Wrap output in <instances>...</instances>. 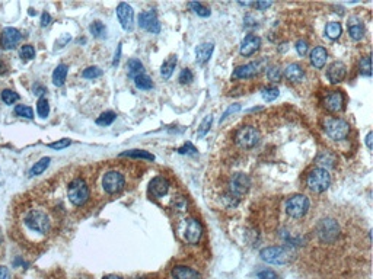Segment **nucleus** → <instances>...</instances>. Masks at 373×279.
Masks as SVG:
<instances>
[{
    "instance_id": "nucleus-22",
    "label": "nucleus",
    "mask_w": 373,
    "mask_h": 279,
    "mask_svg": "<svg viewBox=\"0 0 373 279\" xmlns=\"http://www.w3.org/2000/svg\"><path fill=\"white\" fill-rule=\"evenodd\" d=\"M173 279H201L200 273L187 266H175L172 269Z\"/></svg>"
},
{
    "instance_id": "nucleus-37",
    "label": "nucleus",
    "mask_w": 373,
    "mask_h": 279,
    "mask_svg": "<svg viewBox=\"0 0 373 279\" xmlns=\"http://www.w3.org/2000/svg\"><path fill=\"white\" fill-rule=\"evenodd\" d=\"M15 114H16V117L28 118V119H32L34 118V111L29 108V106H27V105H16Z\"/></svg>"
},
{
    "instance_id": "nucleus-40",
    "label": "nucleus",
    "mask_w": 373,
    "mask_h": 279,
    "mask_svg": "<svg viewBox=\"0 0 373 279\" xmlns=\"http://www.w3.org/2000/svg\"><path fill=\"white\" fill-rule=\"evenodd\" d=\"M360 73L363 76H370L372 74V64H370V57H363L360 60Z\"/></svg>"
},
{
    "instance_id": "nucleus-50",
    "label": "nucleus",
    "mask_w": 373,
    "mask_h": 279,
    "mask_svg": "<svg viewBox=\"0 0 373 279\" xmlns=\"http://www.w3.org/2000/svg\"><path fill=\"white\" fill-rule=\"evenodd\" d=\"M252 6H255L257 9H267V8H270L271 6V3L270 2H257V3H252Z\"/></svg>"
},
{
    "instance_id": "nucleus-39",
    "label": "nucleus",
    "mask_w": 373,
    "mask_h": 279,
    "mask_svg": "<svg viewBox=\"0 0 373 279\" xmlns=\"http://www.w3.org/2000/svg\"><path fill=\"white\" fill-rule=\"evenodd\" d=\"M2 99L5 103H8V105H12V103H15L16 100H19V95L16 92H13V90H3L2 92Z\"/></svg>"
},
{
    "instance_id": "nucleus-42",
    "label": "nucleus",
    "mask_w": 373,
    "mask_h": 279,
    "mask_svg": "<svg viewBox=\"0 0 373 279\" xmlns=\"http://www.w3.org/2000/svg\"><path fill=\"white\" fill-rule=\"evenodd\" d=\"M21 57L24 58V60H32L34 57H35V50H34V47L32 45H24L22 48H21Z\"/></svg>"
},
{
    "instance_id": "nucleus-53",
    "label": "nucleus",
    "mask_w": 373,
    "mask_h": 279,
    "mask_svg": "<svg viewBox=\"0 0 373 279\" xmlns=\"http://www.w3.org/2000/svg\"><path fill=\"white\" fill-rule=\"evenodd\" d=\"M372 137H373L372 133H369V134L366 135V145H367L369 150H372Z\"/></svg>"
},
{
    "instance_id": "nucleus-17",
    "label": "nucleus",
    "mask_w": 373,
    "mask_h": 279,
    "mask_svg": "<svg viewBox=\"0 0 373 279\" xmlns=\"http://www.w3.org/2000/svg\"><path fill=\"white\" fill-rule=\"evenodd\" d=\"M346 73H347V69H346V66H344V63H341V61H334V63L328 67L327 76H328V79H329V81H331L332 84H337V83H340V81L344 80Z\"/></svg>"
},
{
    "instance_id": "nucleus-6",
    "label": "nucleus",
    "mask_w": 373,
    "mask_h": 279,
    "mask_svg": "<svg viewBox=\"0 0 373 279\" xmlns=\"http://www.w3.org/2000/svg\"><path fill=\"white\" fill-rule=\"evenodd\" d=\"M126 186L124 175L117 170H109L102 178V188L108 195H115Z\"/></svg>"
},
{
    "instance_id": "nucleus-49",
    "label": "nucleus",
    "mask_w": 373,
    "mask_h": 279,
    "mask_svg": "<svg viewBox=\"0 0 373 279\" xmlns=\"http://www.w3.org/2000/svg\"><path fill=\"white\" fill-rule=\"evenodd\" d=\"M258 279H279V276L273 270H261L258 273Z\"/></svg>"
},
{
    "instance_id": "nucleus-26",
    "label": "nucleus",
    "mask_w": 373,
    "mask_h": 279,
    "mask_svg": "<svg viewBox=\"0 0 373 279\" xmlns=\"http://www.w3.org/2000/svg\"><path fill=\"white\" fill-rule=\"evenodd\" d=\"M67 70H69V67L66 64H60L55 67L54 73H53V83L55 86H63L66 77H67Z\"/></svg>"
},
{
    "instance_id": "nucleus-51",
    "label": "nucleus",
    "mask_w": 373,
    "mask_h": 279,
    "mask_svg": "<svg viewBox=\"0 0 373 279\" xmlns=\"http://www.w3.org/2000/svg\"><path fill=\"white\" fill-rule=\"evenodd\" d=\"M50 22H51V16H50L47 12H44V13H43V16H41V27H47V25H50Z\"/></svg>"
},
{
    "instance_id": "nucleus-9",
    "label": "nucleus",
    "mask_w": 373,
    "mask_h": 279,
    "mask_svg": "<svg viewBox=\"0 0 373 279\" xmlns=\"http://www.w3.org/2000/svg\"><path fill=\"white\" fill-rule=\"evenodd\" d=\"M251 186V180L249 178L244 175V173H237L229 183V194L230 197H235V198H241L244 197L248 189Z\"/></svg>"
},
{
    "instance_id": "nucleus-28",
    "label": "nucleus",
    "mask_w": 373,
    "mask_h": 279,
    "mask_svg": "<svg viewBox=\"0 0 373 279\" xmlns=\"http://www.w3.org/2000/svg\"><path fill=\"white\" fill-rule=\"evenodd\" d=\"M134 84H136L137 89H142V90H149L153 88V83H152V79L149 77V76H146L145 73L143 74H139L136 76L134 79Z\"/></svg>"
},
{
    "instance_id": "nucleus-20",
    "label": "nucleus",
    "mask_w": 373,
    "mask_h": 279,
    "mask_svg": "<svg viewBox=\"0 0 373 279\" xmlns=\"http://www.w3.org/2000/svg\"><path fill=\"white\" fill-rule=\"evenodd\" d=\"M327 50L324 47H315L310 51V63L315 66L317 69H322L325 63H327Z\"/></svg>"
},
{
    "instance_id": "nucleus-3",
    "label": "nucleus",
    "mask_w": 373,
    "mask_h": 279,
    "mask_svg": "<svg viewBox=\"0 0 373 279\" xmlns=\"http://www.w3.org/2000/svg\"><path fill=\"white\" fill-rule=\"evenodd\" d=\"M324 128L327 131L328 137L334 141H341L350 134V125L348 122L341 118H327L324 122Z\"/></svg>"
},
{
    "instance_id": "nucleus-32",
    "label": "nucleus",
    "mask_w": 373,
    "mask_h": 279,
    "mask_svg": "<svg viewBox=\"0 0 373 279\" xmlns=\"http://www.w3.org/2000/svg\"><path fill=\"white\" fill-rule=\"evenodd\" d=\"M89 31H91L92 35L96 36V38H102V36H105V34H107V28L100 20L92 22L91 27H89Z\"/></svg>"
},
{
    "instance_id": "nucleus-18",
    "label": "nucleus",
    "mask_w": 373,
    "mask_h": 279,
    "mask_svg": "<svg viewBox=\"0 0 373 279\" xmlns=\"http://www.w3.org/2000/svg\"><path fill=\"white\" fill-rule=\"evenodd\" d=\"M344 106V96L340 92H331L325 98V108L331 112H338Z\"/></svg>"
},
{
    "instance_id": "nucleus-43",
    "label": "nucleus",
    "mask_w": 373,
    "mask_h": 279,
    "mask_svg": "<svg viewBox=\"0 0 373 279\" xmlns=\"http://www.w3.org/2000/svg\"><path fill=\"white\" fill-rule=\"evenodd\" d=\"M267 76H268V80L271 81H279L282 79V73L277 67H270L267 69Z\"/></svg>"
},
{
    "instance_id": "nucleus-48",
    "label": "nucleus",
    "mask_w": 373,
    "mask_h": 279,
    "mask_svg": "<svg viewBox=\"0 0 373 279\" xmlns=\"http://www.w3.org/2000/svg\"><path fill=\"white\" fill-rule=\"evenodd\" d=\"M238 111H241V105H239V103L230 105V106L226 109V112H225V114L222 115V118H220V122H222V121H225V119H226L230 114H235V112H238Z\"/></svg>"
},
{
    "instance_id": "nucleus-41",
    "label": "nucleus",
    "mask_w": 373,
    "mask_h": 279,
    "mask_svg": "<svg viewBox=\"0 0 373 279\" xmlns=\"http://www.w3.org/2000/svg\"><path fill=\"white\" fill-rule=\"evenodd\" d=\"M101 76H102V70L100 67H88L82 73V77H85V79H96V77H101Z\"/></svg>"
},
{
    "instance_id": "nucleus-15",
    "label": "nucleus",
    "mask_w": 373,
    "mask_h": 279,
    "mask_svg": "<svg viewBox=\"0 0 373 279\" xmlns=\"http://www.w3.org/2000/svg\"><path fill=\"white\" fill-rule=\"evenodd\" d=\"M21 38H22V35H21V32L18 29L5 28L3 32H2V36H0V45H2L3 50H12V48H15L18 45Z\"/></svg>"
},
{
    "instance_id": "nucleus-16",
    "label": "nucleus",
    "mask_w": 373,
    "mask_h": 279,
    "mask_svg": "<svg viewBox=\"0 0 373 279\" xmlns=\"http://www.w3.org/2000/svg\"><path fill=\"white\" fill-rule=\"evenodd\" d=\"M261 47V38L257 35H246L242 42H241V47H239V53L241 55L244 57H249L252 55L254 53H257Z\"/></svg>"
},
{
    "instance_id": "nucleus-24",
    "label": "nucleus",
    "mask_w": 373,
    "mask_h": 279,
    "mask_svg": "<svg viewBox=\"0 0 373 279\" xmlns=\"http://www.w3.org/2000/svg\"><path fill=\"white\" fill-rule=\"evenodd\" d=\"M348 34H350V36H351L353 39H356V41L362 39L364 35L363 25H362L357 19H350V20H348Z\"/></svg>"
},
{
    "instance_id": "nucleus-21",
    "label": "nucleus",
    "mask_w": 373,
    "mask_h": 279,
    "mask_svg": "<svg viewBox=\"0 0 373 279\" xmlns=\"http://www.w3.org/2000/svg\"><path fill=\"white\" fill-rule=\"evenodd\" d=\"M150 190H152V194L158 197V198H161V197H164L168 194V190H169V183H168V180L164 179V178H161V176H158L155 179L150 182Z\"/></svg>"
},
{
    "instance_id": "nucleus-10",
    "label": "nucleus",
    "mask_w": 373,
    "mask_h": 279,
    "mask_svg": "<svg viewBox=\"0 0 373 279\" xmlns=\"http://www.w3.org/2000/svg\"><path fill=\"white\" fill-rule=\"evenodd\" d=\"M340 233V227H338L337 221L328 218V220H322L321 224L318 225V235L319 239L325 243H332L338 237Z\"/></svg>"
},
{
    "instance_id": "nucleus-35",
    "label": "nucleus",
    "mask_w": 373,
    "mask_h": 279,
    "mask_svg": "<svg viewBox=\"0 0 373 279\" xmlns=\"http://www.w3.org/2000/svg\"><path fill=\"white\" fill-rule=\"evenodd\" d=\"M188 6L191 8L199 16H203V18H207L210 16V9L209 8H206V6H203L201 3L199 2H191V3H188Z\"/></svg>"
},
{
    "instance_id": "nucleus-4",
    "label": "nucleus",
    "mask_w": 373,
    "mask_h": 279,
    "mask_svg": "<svg viewBox=\"0 0 373 279\" xmlns=\"http://www.w3.org/2000/svg\"><path fill=\"white\" fill-rule=\"evenodd\" d=\"M67 195H69V199H70V202H72L73 205L81 207L89 198V188H88V185H86L85 180L77 178V179L70 182Z\"/></svg>"
},
{
    "instance_id": "nucleus-30",
    "label": "nucleus",
    "mask_w": 373,
    "mask_h": 279,
    "mask_svg": "<svg viewBox=\"0 0 373 279\" xmlns=\"http://www.w3.org/2000/svg\"><path fill=\"white\" fill-rule=\"evenodd\" d=\"M120 156L123 157H136V159H146V160H155V156L147 153L145 150H130V152H124Z\"/></svg>"
},
{
    "instance_id": "nucleus-31",
    "label": "nucleus",
    "mask_w": 373,
    "mask_h": 279,
    "mask_svg": "<svg viewBox=\"0 0 373 279\" xmlns=\"http://www.w3.org/2000/svg\"><path fill=\"white\" fill-rule=\"evenodd\" d=\"M48 164H50V157H43V159H41L38 163H35L34 167L29 170V176H38V175H41V173L48 167Z\"/></svg>"
},
{
    "instance_id": "nucleus-36",
    "label": "nucleus",
    "mask_w": 373,
    "mask_h": 279,
    "mask_svg": "<svg viewBox=\"0 0 373 279\" xmlns=\"http://www.w3.org/2000/svg\"><path fill=\"white\" fill-rule=\"evenodd\" d=\"M261 95H263V98H264L267 102H273L279 98V95H280V90L277 89V88H264V89L261 90Z\"/></svg>"
},
{
    "instance_id": "nucleus-54",
    "label": "nucleus",
    "mask_w": 373,
    "mask_h": 279,
    "mask_svg": "<svg viewBox=\"0 0 373 279\" xmlns=\"http://www.w3.org/2000/svg\"><path fill=\"white\" fill-rule=\"evenodd\" d=\"M120 54H121V44L119 45V53L115 54V60H114V64H117L119 63V60H120Z\"/></svg>"
},
{
    "instance_id": "nucleus-7",
    "label": "nucleus",
    "mask_w": 373,
    "mask_h": 279,
    "mask_svg": "<svg viewBox=\"0 0 373 279\" xmlns=\"http://www.w3.org/2000/svg\"><path fill=\"white\" fill-rule=\"evenodd\" d=\"M309 209V199L305 195H293L286 202V212L291 218H302Z\"/></svg>"
},
{
    "instance_id": "nucleus-45",
    "label": "nucleus",
    "mask_w": 373,
    "mask_h": 279,
    "mask_svg": "<svg viewBox=\"0 0 373 279\" xmlns=\"http://www.w3.org/2000/svg\"><path fill=\"white\" fill-rule=\"evenodd\" d=\"M308 50H309V47H308V42L306 41H298L296 42V51H298V54L302 55V57H305V55L308 54Z\"/></svg>"
},
{
    "instance_id": "nucleus-27",
    "label": "nucleus",
    "mask_w": 373,
    "mask_h": 279,
    "mask_svg": "<svg viewBox=\"0 0 373 279\" xmlns=\"http://www.w3.org/2000/svg\"><path fill=\"white\" fill-rule=\"evenodd\" d=\"M127 70H128V76L131 77V79H134L136 76L139 74H143V70H145V67H143V64L140 60H137V58H131L130 61L127 63Z\"/></svg>"
},
{
    "instance_id": "nucleus-47",
    "label": "nucleus",
    "mask_w": 373,
    "mask_h": 279,
    "mask_svg": "<svg viewBox=\"0 0 373 279\" xmlns=\"http://www.w3.org/2000/svg\"><path fill=\"white\" fill-rule=\"evenodd\" d=\"M178 153L180 154H195L197 153V148L191 144V143H187V144L178 148Z\"/></svg>"
},
{
    "instance_id": "nucleus-13",
    "label": "nucleus",
    "mask_w": 373,
    "mask_h": 279,
    "mask_svg": "<svg viewBox=\"0 0 373 279\" xmlns=\"http://www.w3.org/2000/svg\"><path fill=\"white\" fill-rule=\"evenodd\" d=\"M139 25L140 28L146 29L147 32H152V34H159L161 32V24L158 20V16L153 10H147L139 15Z\"/></svg>"
},
{
    "instance_id": "nucleus-25",
    "label": "nucleus",
    "mask_w": 373,
    "mask_h": 279,
    "mask_svg": "<svg viewBox=\"0 0 373 279\" xmlns=\"http://www.w3.org/2000/svg\"><path fill=\"white\" fill-rule=\"evenodd\" d=\"M176 63H178L176 55H171L166 61H164L162 67H161V74H162L164 79H169V77L172 76L173 70H175V67H176Z\"/></svg>"
},
{
    "instance_id": "nucleus-44",
    "label": "nucleus",
    "mask_w": 373,
    "mask_h": 279,
    "mask_svg": "<svg viewBox=\"0 0 373 279\" xmlns=\"http://www.w3.org/2000/svg\"><path fill=\"white\" fill-rule=\"evenodd\" d=\"M192 79H194V76H192V72L190 69H184L180 74V81H181L182 84H185V83H191Z\"/></svg>"
},
{
    "instance_id": "nucleus-19",
    "label": "nucleus",
    "mask_w": 373,
    "mask_h": 279,
    "mask_svg": "<svg viewBox=\"0 0 373 279\" xmlns=\"http://www.w3.org/2000/svg\"><path fill=\"white\" fill-rule=\"evenodd\" d=\"M213 48H214V45L211 42H203V44L199 45L195 48V60H197V63H207L211 54H213Z\"/></svg>"
},
{
    "instance_id": "nucleus-14",
    "label": "nucleus",
    "mask_w": 373,
    "mask_h": 279,
    "mask_svg": "<svg viewBox=\"0 0 373 279\" xmlns=\"http://www.w3.org/2000/svg\"><path fill=\"white\" fill-rule=\"evenodd\" d=\"M117 16H119V20L123 29H126V31H131L133 29V25H134V12H133L131 6H128L127 3H120L119 8H117Z\"/></svg>"
},
{
    "instance_id": "nucleus-34",
    "label": "nucleus",
    "mask_w": 373,
    "mask_h": 279,
    "mask_svg": "<svg viewBox=\"0 0 373 279\" xmlns=\"http://www.w3.org/2000/svg\"><path fill=\"white\" fill-rule=\"evenodd\" d=\"M48 112H50V106H48V100L46 98H40L36 102V114L41 118L48 117Z\"/></svg>"
},
{
    "instance_id": "nucleus-11",
    "label": "nucleus",
    "mask_w": 373,
    "mask_h": 279,
    "mask_svg": "<svg viewBox=\"0 0 373 279\" xmlns=\"http://www.w3.org/2000/svg\"><path fill=\"white\" fill-rule=\"evenodd\" d=\"M201 234H203V228H201V224L194 220V218H188L185 220V224H184V240L187 243L190 244H195L199 243V240L201 239Z\"/></svg>"
},
{
    "instance_id": "nucleus-46",
    "label": "nucleus",
    "mask_w": 373,
    "mask_h": 279,
    "mask_svg": "<svg viewBox=\"0 0 373 279\" xmlns=\"http://www.w3.org/2000/svg\"><path fill=\"white\" fill-rule=\"evenodd\" d=\"M70 143H72L70 140L64 138V140H60V141H57V143H51V144H48V147H51V148H54V150H62V148L69 147Z\"/></svg>"
},
{
    "instance_id": "nucleus-2",
    "label": "nucleus",
    "mask_w": 373,
    "mask_h": 279,
    "mask_svg": "<svg viewBox=\"0 0 373 279\" xmlns=\"http://www.w3.org/2000/svg\"><path fill=\"white\" fill-rule=\"evenodd\" d=\"M261 259L267 263L271 265H286L293 259V253L289 249L283 247V246H271V247H265L260 252Z\"/></svg>"
},
{
    "instance_id": "nucleus-33",
    "label": "nucleus",
    "mask_w": 373,
    "mask_h": 279,
    "mask_svg": "<svg viewBox=\"0 0 373 279\" xmlns=\"http://www.w3.org/2000/svg\"><path fill=\"white\" fill-rule=\"evenodd\" d=\"M115 118H117V115H115L112 111H108V112H104V114H102V115L96 119V124H98V125H102V126L111 125V124L115 121Z\"/></svg>"
},
{
    "instance_id": "nucleus-38",
    "label": "nucleus",
    "mask_w": 373,
    "mask_h": 279,
    "mask_svg": "<svg viewBox=\"0 0 373 279\" xmlns=\"http://www.w3.org/2000/svg\"><path fill=\"white\" fill-rule=\"evenodd\" d=\"M211 122H213V117H211V115H207V117L203 119L200 128H199V133H197V137H199V138H203L204 135L209 133Z\"/></svg>"
},
{
    "instance_id": "nucleus-12",
    "label": "nucleus",
    "mask_w": 373,
    "mask_h": 279,
    "mask_svg": "<svg viewBox=\"0 0 373 279\" xmlns=\"http://www.w3.org/2000/svg\"><path fill=\"white\" fill-rule=\"evenodd\" d=\"M265 67V60H260L258 63L246 64V66H239L235 69L233 72V77L235 79H249V77H254L261 70H264Z\"/></svg>"
},
{
    "instance_id": "nucleus-23",
    "label": "nucleus",
    "mask_w": 373,
    "mask_h": 279,
    "mask_svg": "<svg viewBox=\"0 0 373 279\" xmlns=\"http://www.w3.org/2000/svg\"><path fill=\"white\" fill-rule=\"evenodd\" d=\"M284 76H286V79H287L289 81L299 83V81L303 80L305 72H303V69H302L299 64L293 63V64H290V66H287V67H286V70H284Z\"/></svg>"
},
{
    "instance_id": "nucleus-55",
    "label": "nucleus",
    "mask_w": 373,
    "mask_h": 279,
    "mask_svg": "<svg viewBox=\"0 0 373 279\" xmlns=\"http://www.w3.org/2000/svg\"><path fill=\"white\" fill-rule=\"evenodd\" d=\"M104 279H121L120 276H117V275H108V276H105Z\"/></svg>"
},
{
    "instance_id": "nucleus-52",
    "label": "nucleus",
    "mask_w": 373,
    "mask_h": 279,
    "mask_svg": "<svg viewBox=\"0 0 373 279\" xmlns=\"http://www.w3.org/2000/svg\"><path fill=\"white\" fill-rule=\"evenodd\" d=\"M0 279H9V270L5 266H0Z\"/></svg>"
},
{
    "instance_id": "nucleus-29",
    "label": "nucleus",
    "mask_w": 373,
    "mask_h": 279,
    "mask_svg": "<svg viewBox=\"0 0 373 279\" xmlns=\"http://www.w3.org/2000/svg\"><path fill=\"white\" fill-rule=\"evenodd\" d=\"M341 32H343V28H341V24H338V22H329L325 28V34L329 39L340 38Z\"/></svg>"
},
{
    "instance_id": "nucleus-1",
    "label": "nucleus",
    "mask_w": 373,
    "mask_h": 279,
    "mask_svg": "<svg viewBox=\"0 0 373 279\" xmlns=\"http://www.w3.org/2000/svg\"><path fill=\"white\" fill-rule=\"evenodd\" d=\"M24 224L34 233L47 234L50 233V228H51V220L44 209H31L24 217Z\"/></svg>"
},
{
    "instance_id": "nucleus-8",
    "label": "nucleus",
    "mask_w": 373,
    "mask_h": 279,
    "mask_svg": "<svg viewBox=\"0 0 373 279\" xmlns=\"http://www.w3.org/2000/svg\"><path fill=\"white\" fill-rule=\"evenodd\" d=\"M261 135L254 126H242L237 133V143L242 148H254L260 143Z\"/></svg>"
},
{
    "instance_id": "nucleus-5",
    "label": "nucleus",
    "mask_w": 373,
    "mask_h": 279,
    "mask_svg": "<svg viewBox=\"0 0 373 279\" xmlns=\"http://www.w3.org/2000/svg\"><path fill=\"white\" fill-rule=\"evenodd\" d=\"M329 183H331V176H329V173H328L325 169H322V167H317V169H313V170L309 171V175H308V186H309L310 190H313V192H324V190L328 189V186H329Z\"/></svg>"
}]
</instances>
